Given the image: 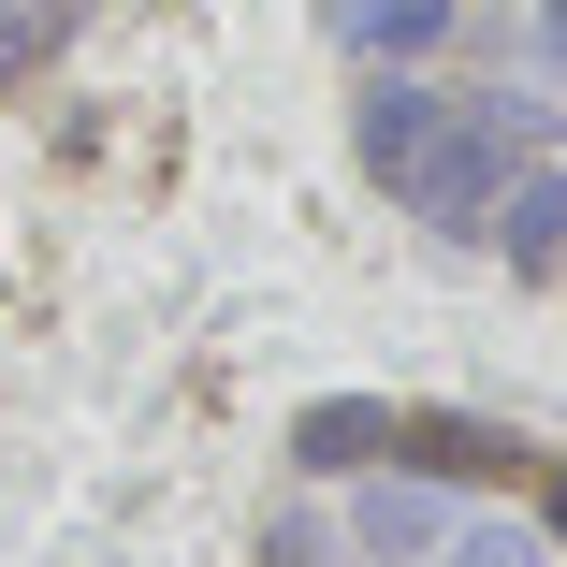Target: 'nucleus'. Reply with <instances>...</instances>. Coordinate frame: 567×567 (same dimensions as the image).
<instances>
[{"instance_id":"1","label":"nucleus","mask_w":567,"mask_h":567,"mask_svg":"<svg viewBox=\"0 0 567 567\" xmlns=\"http://www.w3.org/2000/svg\"><path fill=\"white\" fill-rule=\"evenodd\" d=\"M538 146H553V102H524V87H451V117H436L422 161L393 175V218H422V234H451V248H481L495 189H509Z\"/></svg>"},{"instance_id":"2","label":"nucleus","mask_w":567,"mask_h":567,"mask_svg":"<svg viewBox=\"0 0 567 567\" xmlns=\"http://www.w3.org/2000/svg\"><path fill=\"white\" fill-rule=\"evenodd\" d=\"M451 524H466V509H451V481H422V466H364L350 509H334V553H364V567H436Z\"/></svg>"},{"instance_id":"3","label":"nucleus","mask_w":567,"mask_h":567,"mask_svg":"<svg viewBox=\"0 0 567 567\" xmlns=\"http://www.w3.org/2000/svg\"><path fill=\"white\" fill-rule=\"evenodd\" d=\"M436 117H451V87H436L422 59H364V87H350V161L393 189V175L422 161V132H436Z\"/></svg>"},{"instance_id":"4","label":"nucleus","mask_w":567,"mask_h":567,"mask_svg":"<svg viewBox=\"0 0 567 567\" xmlns=\"http://www.w3.org/2000/svg\"><path fill=\"white\" fill-rule=\"evenodd\" d=\"M393 466H422V481H524L538 436H509V422H481V408H408V422H393Z\"/></svg>"},{"instance_id":"5","label":"nucleus","mask_w":567,"mask_h":567,"mask_svg":"<svg viewBox=\"0 0 567 567\" xmlns=\"http://www.w3.org/2000/svg\"><path fill=\"white\" fill-rule=\"evenodd\" d=\"M393 393H320V408H291V466L306 481H364V466H393Z\"/></svg>"},{"instance_id":"6","label":"nucleus","mask_w":567,"mask_h":567,"mask_svg":"<svg viewBox=\"0 0 567 567\" xmlns=\"http://www.w3.org/2000/svg\"><path fill=\"white\" fill-rule=\"evenodd\" d=\"M481 248H495L509 277H567V161H524V175L495 189V218H481Z\"/></svg>"},{"instance_id":"7","label":"nucleus","mask_w":567,"mask_h":567,"mask_svg":"<svg viewBox=\"0 0 567 567\" xmlns=\"http://www.w3.org/2000/svg\"><path fill=\"white\" fill-rule=\"evenodd\" d=\"M466 16H481V0H320V30L350 59H436Z\"/></svg>"},{"instance_id":"8","label":"nucleus","mask_w":567,"mask_h":567,"mask_svg":"<svg viewBox=\"0 0 567 567\" xmlns=\"http://www.w3.org/2000/svg\"><path fill=\"white\" fill-rule=\"evenodd\" d=\"M436 567H567V553L538 538V509H466V524L436 538Z\"/></svg>"},{"instance_id":"9","label":"nucleus","mask_w":567,"mask_h":567,"mask_svg":"<svg viewBox=\"0 0 567 567\" xmlns=\"http://www.w3.org/2000/svg\"><path fill=\"white\" fill-rule=\"evenodd\" d=\"M59 44H73V16H44V0H0V87H30Z\"/></svg>"},{"instance_id":"10","label":"nucleus","mask_w":567,"mask_h":567,"mask_svg":"<svg viewBox=\"0 0 567 567\" xmlns=\"http://www.w3.org/2000/svg\"><path fill=\"white\" fill-rule=\"evenodd\" d=\"M262 567H334V524H306V509H291V524L262 538Z\"/></svg>"},{"instance_id":"11","label":"nucleus","mask_w":567,"mask_h":567,"mask_svg":"<svg viewBox=\"0 0 567 567\" xmlns=\"http://www.w3.org/2000/svg\"><path fill=\"white\" fill-rule=\"evenodd\" d=\"M524 59H538V73H567V0H538V16H524Z\"/></svg>"},{"instance_id":"12","label":"nucleus","mask_w":567,"mask_h":567,"mask_svg":"<svg viewBox=\"0 0 567 567\" xmlns=\"http://www.w3.org/2000/svg\"><path fill=\"white\" fill-rule=\"evenodd\" d=\"M524 481H538V538L567 553V466H524Z\"/></svg>"}]
</instances>
